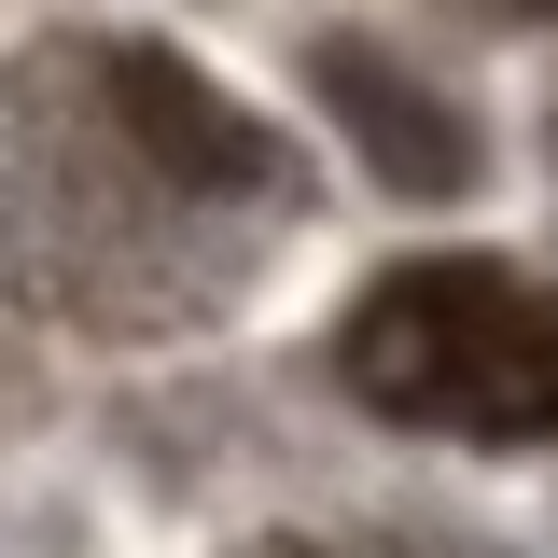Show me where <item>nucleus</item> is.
I'll list each match as a JSON object with an SVG mask.
<instances>
[{"label": "nucleus", "instance_id": "7ed1b4c3", "mask_svg": "<svg viewBox=\"0 0 558 558\" xmlns=\"http://www.w3.org/2000/svg\"><path fill=\"white\" fill-rule=\"evenodd\" d=\"M307 84H322V112H336V140L363 154V182H391V196L418 209H447V196H475V126L418 84L405 57H377V43H322L307 57Z\"/></svg>", "mask_w": 558, "mask_h": 558}, {"label": "nucleus", "instance_id": "20e7f679", "mask_svg": "<svg viewBox=\"0 0 558 558\" xmlns=\"http://www.w3.org/2000/svg\"><path fill=\"white\" fill-rule=\"evenodd\" d=\"M545 14H558V0H545Z\"/></svg>", "mask_w": 558, "mask_h": 558}, {"label": "nucleus", "instance_id": "f03ea898", "mask_svg": "<svg viewBox=\"0 0 558 558\" xmlns=\"http://www.w3.org/2000/svg\"><path fill=\"white\" fill-rule=\"evenodd\" d=\"M98 98H112L126 168L168 182V196H266L279 182V140L252 126L196 57H168V43H112V57H98Z\"/></svg>", "mask_w": 558, "mask_h": 558}, {"label": "nucleus", "instance_id": "f257e3e1", "mask_svg": "<svg viewBox=\"0 0 558 558\" xmlns=\"http://www.w3.org/2000/svg\"><path fill=\"white\" fill-rule=\"evenodd\" d=\"M349 391L405 433H475V447H545L558 433V293L475 252H405L391 279H363V307L336 322Z\"/></svg>", "mask_w": 558, "mask_h": 558}]
</instances>
